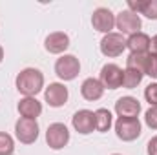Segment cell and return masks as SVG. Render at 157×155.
<instances>
[{"mask_svg": "<svg viewBox=\"0 0 157 155\" xmlns=\"http://www.w3.org/2000/svg\"><path fill=\"white\" fill-rule=\"evenodd\" d=\"M144 75H148L150 78H157V53H154V51H150L146 57Z\"/></svg>", "mask_w": 157, "mask_h": 155, "instance_id": "22", "label": "cell"}, {"mask_svg": "<svg viewBox=\"0 0 157 155\" xmlns=\"http://www.w3.org/2000/svg\"><path fill=\"white\" fill-rule=\"evenodd\" d=\"M146 152L148 155H157V137H152L146 144Z\"/></svg>", "mask_w": 157, "mask_h": 155, "instance_id": "25", "label": "cell"}, {"mask_svg": "<svg viewBox=\"0 0 157 155\" xmlns=\"http://www.w3.org/2000/svg\"><path fill=\"white\" fill-rule=\"evenodd\" d=\"M17 110H18L20 117L37 120V117H40V113H42V102L37 100V97H22L18 100Z\"/></svg>", "mask_w": 157, "mask_h": 155, "instance_id": "14", "label": "cell"}, {"mask_svg": "<svg viewBox=\"0 0 157 155\" xmlns=\"http://www.w3.org/2000/svg\"><path fill=\"white\" fill-rule=\"evenodd\" d=\"M91 26L95 31L108 35L115 28V15L108 7H97L91 15Z\"/></svg>", "mask_w": 157, "mask_h": 155, "instance_id": "9", "label": "cell"}, {"mask_svg": "<svg viewBox=\"0 0 157 155\" xmlns=\"http://www.w3.org/2000/svg\"><path fill=\"white\" fill-rule=\"evenodd\" d=\"M71 124L80 135H90L95 130V112L91 110H78L71 117Z\"/></svg>", "mask_w": 157, "mask_h": 155, "instance_id": "11", "label": "cell"}, {"mask_svg": "<svg viewBox=\"0 0 157 155\" xmlns=\"http://www.w3.org/2000/svg\"><path fill=\"white\" fill-rule=\"evenodd\" d=\"M101 84L104 86V89H117L122 88V80H124V71L117 64H104L101 68V75H99Z\"/></svg>", "mask_w": 157, "mask_h": 155, "instance_id": "8", "label": "cell"}, {"mask_svg": "<svg viewBox=\"0 0 157 155\" xmlns=\"http://www.w3.org/2000/svg\"><path fill=\"white\" fill-rule=\"evenodd\" d=\"M46 142L51 150H62L70 142V130L62 122H53L48 126L46 131Z\"/></svg>", "mask_w": 157, "mask_h": 155, "instance_id": "4", "label": "cell"}, {"mask_svg": "<svg viewBox=\"0 0 157 155\" xmlns=\"http://www.w3.org/2000/svg\"><path fill=\"white\" fill-rule=\"evenodd\" d=\"M128 9L137 15H144L150 20H157V0H130Z\"/></svg>", "mask_w": 157, "mask_h": 155, "instance_id": "17", "label": "cell"}, {"mask_svg": "<svg viewBox=\"0 0 157 155\" xmlns=\"http://www.w3.org/2000/svg\"><path fill=\"white\" fill-rule=\"evenodd\" d=\"M2 60H4V47L0 46V62H2Z\"/></svg>", "mask_w": 157, "mask_h": 155, "instance_id": "27", "label": "cell"}, {"mask_svg": "<svg viewBox=\"0 0 157 155\" xmlns=\"http://www.w3.org/2000/svg\"><path fill=\"white\" fill-rule=\"evenodd\" d=\"M80 95H82L86 100H90V102L99 100V99L104 95V86L101 84L99 78L90 77L82 82V86H80Z\"/></svg>", "mask_w": 157, "mask_h": 155, "instance_id": "16", "label": "cell"}, {"mask_svg": "<svg viewBox=\"0 0 157 155\" xmlns=\"http://www.w3.org/2000/svg\"><path fill=\"white\" fill-rule=\"evenodd\" d=\"M113 155H119V153H113Z\"/></svg>", "mask_w": 157, "mask_h": 155, "instance_id": "28", "label": "cell"}, {"mask_svg": "<svg viewBox=\"0 0 157 155\" xmlns=\"http://www.w3.org/2000/svg\"><path fill=\"white\" fill-rule=\"evenodd\" d=\"M126 49H130V53H150L152 39L143 31L133 33L126 39Z\"/></svg>", "mask_w": 157, "mask_h": 155, "instance_id": "15", "label": "cell"}, {"mask_svg": "<svg viewBox=\"0 0 157 155\" xmlns=\"http://www.w3.org/2000/svg\"><path fill=\"white\" fill-rule=\"evenodd\" d=\"M146 57L148 53H130L126 59V68L130 70H137L144 75V64H146Z\"/></svg>", "mask_w": 157, "mask_h": 155, "instance_id": "20", "label": "cell"}, {"mask_svg": "<svg viewBox=\"0 0 157 155\" xmlns=\"http://www.w3.org/2000/svg\"><path fill=\"white\" fill-rule=\"evenodd\" d=\"M15 86L24 97H37L44 89V75L37 68H24L15 78Z\"/></svg>", "mask_w": 157, "mask_h": 155, "instance_id": "1", "label": "cell"}, {"mask_svg": "<svg viewBox=\"0 0 157 155\" xmlns=\"http://www.w3.org/2000/svg\"><path fill=\"white\" fill-rule=\"evenodd\" d=\"M44 47H46L48 53L60 55V53H64V51L70 47V37H68L64 31H53V33H49V35L46 37Z\"/></svg>", "mask_w": 157, "mask_h": 155, "instance_id": "12", "label": "cell"}, {"mask_svg": "<svg viewBox=\"0 0 157 155\" xmlns=\"http://www.w3.org/2000/svg\"><path fill=\"white\" fill-rule=\"evenodd\" d=\"M141 131H143V126H141L139 117L137 119L119 117L117 120H115V135L121 141H124V142H132V141L139 139Z\"/></svg>", "mask_w": 157, "mask_h": 155, "instance_id": "2", "label": "cell"}, {"mask_svg": "<svg viewBox=\"0 0 157 155\" xmlns=\"http://www.w3.org/2000/svg\"><path fill=\"white\" fill-rule=\"evenodd\" d=\"M144 99L150 106H157V82H152L144 89Z\"/></svg>", "mask_w": 157, "mask_h": 155, "instance_id": "23", "label": "cell"}, {"mask_svg": "<svg viewBox=\"0 0 157 155\" xmlns=\"http://www.w3.org/2000/svg\"><path fill=\"white\" fill-rule=\"evenodd\" d=\"M112 124H113V115H112L110 110L99 108V110L95 112V130H97V131L106 133V131H110Z\"/></svg>", "mask_w": 157, "mask_h": 155, "instance_id": "18", "label": "cell"}, {"mask_svg": "<svg viewBox=\"0 0 157 155\" xmlns=\"http://www.w3.org/2000/svg\"><path fill=\"white\" fill-rule=\"evenodd\" d=\"M15 152V141L9 133L0 131V155H13Z\"/></svg>", "mask_w": 157, "mask_h": 155, "instance_id": "21", "label": "cell"}, {"mask_svg": "<svg viewBox=\"0 0 157 155\" xmlns=\"http://www.w3.org/2000/svg\"><path fill=\"white\" fill-rule=\"evenodd\" d=\"M68 97H70V91L60 82H51L44 91V99L51 108H62L68 102Z\"/></svg>", "mask_w": 157, "mask_h": 155, "instance_id": "10", "label": "cell"}, {"mask_svg": "<svg viewBox=\"0 0 157 155\" xmlns=\"http://www.w3.org/2000/svg\"><path fill=\"white\" fill-rule=\"evenodd\" d=\"M124 49H126V39L121 33H113L112 31V33L104 35L102 40H101V53L104 57H108V59L122 55Z\"/></svg>", "mask_w": 157, "mask_h": 155, "instance_id": "7", "label": "cell"}, {"mask_svg": "<svg viewBox=\"0 0 157 155\" xmlns=\"http://www.w3.org/2000/svg\"><path fill=\"white\" fill-rule=\"evenodd\" d=\"M144 122L152 128V130H157V106H150L144 113Z\"/></svg>", "mask_w": 157, "mask_h": 155, "instance_id": "24", "label": "cell"}, {"mask_svg": "<svg viewBox=\"0 0 157 155\" xmlns=\"http://www.w3.org/2000/svg\"><path fill=\"white\" fill-rule=\"evenodd\" d=\"M115 113L119 117H126V119H137L141 113V102L135 97H121L115 102Z\"/></svg>", "mask_w": 157, "mask_h": 155, "instance_id": "13", "label": "cell"}, {"mask_svg": "<svg viewBox=\"0 0 157 155\" xmlns=\"http://www.w3.org/2000/svg\"><path fill=\"white\" fill-rule=\"evenodd\" d=\"M39 133H40V128L37 120L20 117L15 122V135L22 144H33L39 139Z\"/></svg>", "mask_w": 157, "mask_h": 155, "instance_id": "5", "label": "cell"}, {"mask_svg": "<svg viewBox=\"0 0 157 155\" xmlns=\"http://www.w3.org/2000/svg\"><path fill=\"white\" fill-rule=\"evenodd\" d=\"M143 22H141V17L130 9H124L121 11L117 17H115V28L119 29L121 35H133V33H139Z\"/></svg>", "mask_w": 157, "mask_h": 155, "instance_id": "6", "label": "cell"}, {"mask_svg": "<svg viewBox=\"0 0 157 155\" xmlns=\"http://www.w3.org/2000/svg\"><path fill=\"white\" fill-rule=\"evenodd\" d=\"M152 51H154V53H157V35H154V37H152Z\"/></svg>", "mask_w": 157, "mask_h": 155, "instance_id": "26", "label": "cell"}, {"mask_svg": "<svg viewBox=\"0 0 157 155\" xmlns=\"http://www.w3.org/2000/svg\"><path fill=\"white\" fill-rule=\"evenodd\" d=\"M55 73L57 77L64 82L68 80H75L77 75L80 73V62L75 55H62L60 59H57L55 62Z\"/></svg>", "mask_w": 157, "mask_h": 155, "instance_id": "3", "label": "cell"}, {"mask_svg": "<svg viewBox=\"0 0 157 155\" xmlns=\"http://www.w3.org/2000/svg\"><path fill=\"white\" fill-rule=\"evenodd\" d=\"M143 77H144V75H143L141 71L126 68V70H124V80H122V88H126V89H133V88H137V86L143 82Z\"/></svg>", "mask_w": 157, "mask_h": 155, "instance_id": "19", "label": "cell"}]
</instances>
